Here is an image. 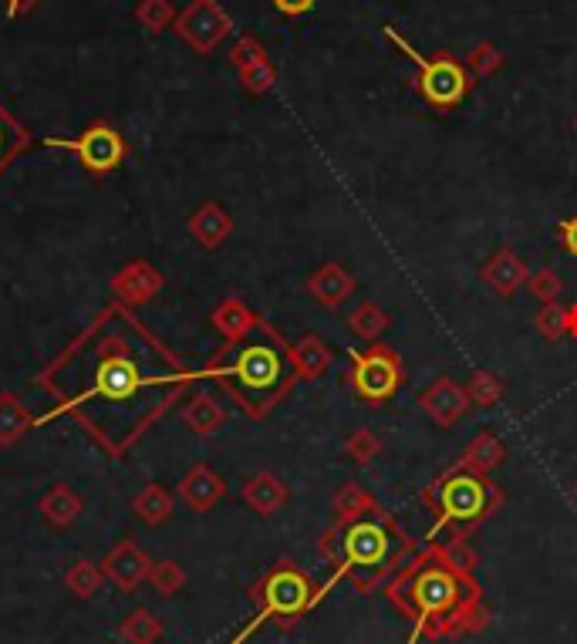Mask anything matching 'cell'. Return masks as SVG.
Segmentation results:
<instances>
[{
  "label": "cell",
  "instance_id": "6da1fadb",
  "mask_svg": "<svg viewBox=\"0 0 577 644\" xmlns=\"http://www.w3.org/2000/svg\"><path fill=\"white\" fill-rule=\"evenodd\" d=\"M152 355L156 348H136L126 334L105 331L75 348V372L61 368L57 378L75 385L65 402L112 446L136 439L145 418L163 409V388L176 382L169 364L145 368Z\"/></svg>",
  "mask_w": 577,
  "mask_h": 644
},
{
  "label": "cell",
  "instance_id": "7a4b0ae2",
  "mask_svg": "<svg viewBox=\"0 0 577 644\" xmlns=\"http://www.w3.org/2000/svg\"><path fill=\"white\" fill-rule=\"evenodd\" d=\"M382 35L399 48L412 65L419 68V91H422V99L436 105V108H452V105H460L466 99V91H470V75L466 68L460 65L456 57L449 54H439V57H425L422 51H415L399 30H395L392 24L382 27Z\"/></svg>",
  "mask_w": 577,
  "mask_h": 644
},
{
  "label": "cell",
  "instance_id": "3957f363",
  "mask_svg": "<svg viewBox=\"0 0 577 644\" xmlns=\"http://www.w3.org/2000/svg\"><path fill=\"white\" fill-rule=\"evenodd\" d=\"M227 378H233L236 388L247 395L251 402L254 398H270L284 378V358L267 342L243 345V348H236L233 361L227 364Z\"/></svg>",
  "mask_w": 577,
  "mask_h": 644
},
{
  "label": "cell",
  "instance_id": "277c9868",
  "mask_svg": "<svg viewBox=\"0 0 577 644\" xmlns=\"http://www.w3.org/2000/svg\"><path fill=\"white\" fill-rule=\"evenodd\" d=\"M355 361V391L364 398V402L372 405H382L388 398L399 391V382H402V368L395 361V355H388L385 348H372L364 355H351Z\"/></svg>",
  "mask_w": 577,
  "mask_h": 644
},
{
  "label": "cell",
  "instance_id": "5b68a950",
  "mask_svg": "<svg viewBox=\"0 0 577 644\" xmlns=\"http://www.w3.org/2000/svg\"><path fill=\"white\" fill-rule=\"evenodd\" d=\"M493 497L490 486L483 482V476L476 473H460L452 476L449 482H443V519L439 527L456 519V524H476V519L490 510Z\"/></svg>",
  "mask_w": 577,
  "mask_h": 644
},
{
  "label": "cell",
  "instance_id": "8992f818",
  "mask_svg": "<svg viewBox=\"0 0 577 644\" xmlns=\"http://www.w3.org/2000/svg\"><path fill=\"white\" fill-rule=\"evenodd\" d=\"M412 601L419 607V621L443 618L460 601V584H456L452 570L446 567H429L412 580Z\"/></svg>",
  "mask_w": 577,
  "mask_h": 644
},
{
  "label": "cell",
  "instance_id": "52a82bcc",
  "mask_svg": "<svg viewBox=\"0 0 577 644\" xmlns=\"http://www.w3.org/2000/svg\"><path fill=\"white\" fill-rule=\"evenodd\" d=\"M388 554V533L379 524H355L345 537V570L375 567Z\"/></svg>",
  "mask_w": 577,
  "mask_h": 644
},
{
  "label": "cell",
  "instance_id": "ba28073f",
  "mask_svg": "<svg viewBox=\"0 0 577 644\" xmlns=\"http://www.w3.org/2000/svg\"><path fill=\"white\" fill-rule=\"evenodd\" d=\"M311 588L308 580L294 570H278L270 580H267V610L270 615H297L300 607L311 604Z\"/></svg>",
  "mask_w": 577,
  "mask_h": 644
},
{
  "label": "cell",
  "instance_id": "9c48e42d",
  "mask_svg": "<svg viewBox=\"0 0 577 644\" xmlns=\"http://www.w3.org/2000/svg\"><path fill=\"white\" fill-rule=\"evenodd\" d=\"M422 409L433 415V422L452 425L456 418H460V415L470 409V395H466L460 385H456V382L439 378L429 391L422 395Z\"/></svg>",
  "mask_w": 577,
  "mask_h": 644
},
{
  "label": "cell",
  "instance_id": "30bf717a",
  "mask_svg": "<svg viewBox=\"0 0 577 644\" xmlns=\"http://www.w3.org/2000/svg\"><path fill=\"white\" fill-rule=\"evenodd\" d=\"M75 149L85 159V166H91V169H112L121 159V139L112 129H102V126L85 132V139L75 142Z\"/></svg>",
  "mask_w": 577,
  "mask_h": 644
},
{
  "label": "cell",
  "instance_id": "8fae6325",
  "mask_svg": "<svg viewBox=\"0 0 577 644\" xmlns=\"http://www.w3.org/2000/svg\"><path fill=\"white\" fill-rule=\"evenodd\" d=\"M483 281L490 284L497 294L510 297L516 287L527 281V263L516 257L513 250H500L490 263L483 267Z\"/></svg>",
  "mask_w": 577,
  "mask_h": 644
},
{
  "label": "cell",
  "instance_id": "7c38bea8",
  "mask_svg": "<svg viewBox=\"0 0 577 644\" xmlns=\"http://www.w3.org/2000/svg\"><path fill=\"white\" fill-rule=\"evenodd\" d=\"M311 294L324 304V308H334V304H342L351 291H355V281L348 278V273L338 267V263H328L321 267L315 278H311Z\"/></svg>",
  "mask_w": 577,
  "mask_h": 644
},
{
  "label": "cell",
  "instance_id": "4fadbf2b",
  "mask_svg": "<svg viewBox=\"0 0 577 644\" xmlns=\"http://www.w3.org/2000/svg\"><path fill=\"white\" fill-rule=\"evenodd\" d=\"M500 463H503V446H500L497 436L483 433V436H476V439L470 442V449H466V469H470V473L483 476V473L497 469Z\"/></svg>",
  "mask_w": 577,
  "mask_h": 644
},
{
  "label": "cell",
  "instance_id": "5bb4252c",
  "mask_svg": "<svg viewBox=\"0 0 577 644\" xmlns=\"http://www.w3.org/2000/svg\"><path fill=\"white\" fill-rule=\"evenodd\" d=\"M284 486L273 479V476H257V479H251V486H247V500H251V506H257L260 513H273L281 503H284Z\"/></svg>",
  "mask_w": 577,
  "mask_h": 644
},
{
  "label": "cell",
  "instance_id": "9a60e30c",
  "mask_svg": "<svg viewBox=\"0 0 577 644\" xmlns=\"http://www.w3.org/2000/svg\"><path fill=\"white\" fill-rule=\"evenodd\" d=\"M348 324H351L355 334L364 337V342H375V337L388 327V314L379 308V304H361V308L351 311Z\"/></svg>",
  "mask_w": 577,
  "mask_h": 644
},
{
  "label": "cell",
  "instance_id": "2e32d148",
  "mask_svg": "<svg viewBox=\"0 0 577 644\" xmlns=\"http://www.w3.org/2000/svg\"><path fill=\"white\" fill-rule=\"evenodd\" d=\"M334 510H338L342 519H361L364 513H375V500L364 493L361 486L348 482L338 497H334Z\"/></svg>",
  "mask_w": 577,
  "mask_h": 644
},
{
  "label": "cell",
  "instance_id": "e0dca14e",
  "mask_svg": "<svg viewBox=\"0 0 577 644\" xmlns=\"http://www.w3.org/2000/svg\"><path fill=\"white\" fill-rule=\"evenodd\" d=\"M294 358H297L300 375H308V378H318L331 361L328 348L318 342V337H304V342L297 345V351H294Z\"/></svg>",
  "mask_w": 577,
  "mask_h": 644
},
{
  "label": "cell",
  "instance_id": "ac0fdd59",
  "mask_svg": "<svg viewBox=\"0 0 577 644\" xmlns=\"http://www.w3.org/2000/svg\"><path fill=\"white\" fill-rule=\"evenodd\" d=\"M443 561H446V570L452 574H460V577H470L473 567H476V554H473V546L463 540V537H456L443 546Z\"/></svg>",
  "mask_w": 577,
  "mask_h": 644
},
{
  "label": "cell",
  "instance_id": "d6986e66",
  "mask_svg": "<svg viewBox=\"0 0 577 644\" xmlns=\"http://www.w3.org/2000/svg\"><path fill=\"white\" fill-rule=\"evenodd\" d=\"M503 398V382L497 378V375H490V372H476L473 375V382H470V402H476V405H497Z\"/></svg>",
  "mask_w": 577,
  "mask_h": 644
},
{
  "label": "cell",
  "instance_id": "ffe728a7",
  "mask_svg": "<svg viewBox=\"0 0 577 644\" xmlns=\"http://www.w3.org/2000/svg\"><path fill=\"white\" fill-rule=\"evenodd\" d=\"M537 331L547 342H557V337L567 334V311L557 308V304H543V311L537 314Z\"/></svg>",
  "mask_w": 577,
  "mask_h": 644
},
{
  "label": "cell",
  "instance_id": "44dd1931",
  "mask_svg": "<svg viewBox=\"0 0 577 644\" xmlns=\"http://www.w3.org/2000/svg\"><path fill=\"white\" fill-rule=\"evenodd\" d=\"M561 291H564V284H561V278H557L554 270H537L534 278H530V294L540 304H557Z\"/></svg>",
  "mask_w": 577,
  "mask_h": 644
},
{
  "label": "cell",
  "instance_id": "7402d4cb",
  "mask_svg": "<svg viewBox=\"0 0 577 644\" xmlns=\"http://www.w3.org/2000/svg\"><path fill=\"white\" fill-rule=\"evenodd\" d=\"M382 442L379 436L372 433V428H358V433L348 439V455L355 459V463H372V459L379 455Z\"/></svg>",
  "mask_w": 577,
  "mask_h": 644
},
{
  "label": "cell",
  "instance_id": "603a6c76",
  "mask_svg": "<svg viewBox=\"0 0 577 644\" xmlns=\"http://www.w3.org/2000/svg\"><path fill=\"white\" fill-rule=\"evenodd\" d=\"M21 139H24V132L4 115V108H0V166H4L14 156V149L21 145Z\"/></svg>",
  "mask_w": 577,
  "mask_h": 644
},
{
  "label": "cell",
  "instance_id": "cb8c5ba5",
  "mask_svg": "<svg viewBox=\"0 0 577 644\" xmlns=\"http://www.w3.org/2000/svg\"><path fill=\"white\" fill-rule=\"evenodd\" d=\"M187 493H190L200 506H206L209 500H217V497H220V479H213L209 473H196V476H193V482L187 486Z\"/></svg>",
  "mask_w": 577,
  "mask_h": 644
},
{
  "label": "cell",
  "instance_id": "d4e9b609",
  "mask_svg": "<svg viewBox=\"0 0 577 644\" xmlns=\"http://www.w3.org/2000/svg\"><path fill=\"white\" fill-rule=\"evenodd\" d=\"M557 230H561V243H564V250H567L570 257H577V217L564 220Z\"/></svg>",
  "mask_w": 577,
  "mask_h": 644
},
{
  "label": "cell",
  "instance_id": "484cf974",
  "mask_svg": "<svg viewBox=\"0 0 577 644\" xmlns=\"http://www.w3.org/2000/svg\"><path fill=\"white\" fill-rule=\"evenodd\" d=\"M284 14H308L315 8V0H273Z\"/></svg>",
  "mask_w": 577,
  "mask_h": 644
},
{
  "label": "cell",
  "instance_id": "4316f807",
  "mask_svg": "<svg viewBox=\"0 0 577 644\" xmlns=\"http://www.w3.org/2000/svg\"><path fill=\"white\" fill-rule=\"evenodd\" d=\"M567 334H574V337H577V304L567 311Z\"/></svg>",
  "mask_w": 577,
  "mask_h": 644
},
{
  "label": "cell",
  "instance_id": "83f0119b",
  "mask_svg": "<svg viewBox=\"0 0 577 644\" xmlns=\"http://www.w3.org/2000/svg\"><path fill=\"white\" fill-rule=\"evenodd\" d=\"M14 4H21V0H14Z\"/></svg>",
  "mask_w": 577,
  "mask_h": 644
}]
</instances>
